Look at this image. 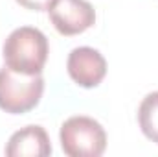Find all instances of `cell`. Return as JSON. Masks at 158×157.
Wrapping results in <instances>:
<instances>
[{
    "mask_svg": "<svg viewBox=\"0 0 158 157\" xmlns=\"http://www.w3.org/2000/svg\"><path fill=\"white\" fill-rule=\"evenodd\" d=\"M50 20L61 35H79L96 22V11L86 0H55Z\"/></svg>",
    "mask_w": 158,
    "mask_h": 157,
    "instance_id": "cell-4",
    "label": "cell"
},
{
    "mask_svg": "<svg viewBox=\"0 0 158 157\" xmlns=\"http://www.w3.org/2000/svg\"><path fill=\"white\" fill-rule=\"evenodd\" d=\"M44 92L40 74H20L9 67L0 69V109L9 115H22L39 105Z\"/></svg>",
    "mask_w": 158,
    "mask_h": 157,
    "instance_id": "cell-2",
    "label": "cell"
},
{
    "mask_svg": "<svg viewBox=\"0 0 158 157\" xmlns=\"http://www.w3.org/2000/svg\"><path fill=\"white\" fill-rule=\"evenodd\" d=\"M52 154L50 137L40 126H26L15 131L6 146L7 157H46Z\"/></svg>",
    "mask_w": 158,
    "mask_h": 157,
    "instance_id": "cell-6",
    "label": "cell"
},
{
    "mask_svg": "<svg viewBox=\"0 0 158 157\" xmlns=\"http://www.w3.org/2000/svg\"><path fill=\"white\" fill-rule=\"evenodd\" d=\"M138 124L142 133L158 144V91L149 92L138 107Z\"/></svg>",
    "mask_w": 158,
    "mask_h": 157,
    "instance_id": "cell-7",
    "label": "cell"
},
{
    "mask_svg": "<svg viewBox=\"0 0 158 157\" xmlns=\"http://www.w3.org/2000/svg\"><path fill=\"white\" fill-rule=\"evenodd\" d=\"M61 148L68 157H99L107 148V133L103 126L90 117H70L63 122Z\"/></svg>",
    "mask_w": 158,
    "mask_h": 157,
    "instance_id": "cell-3",
    "label": "cell"
},
{
    "mask_svg": "<svg viewBox=\"0 0 158 157\" xmlns=\"http://www.w3.org/2000/svg\"><path fill=\"white\" fill-rule=\"evenodd\" d=\"M48 39L31 26H20L13 30L4 41L2 56L6 67L20 74H40L48 59Z\"/></svg>",
    "mask_w": 158,
    "mask_h": 157,
    "instance_id": "cell-1",
    "label": "cell"
},
{
    "mask_svg": "<svg viewBox=\"0 0 158 157\" xmlns=\"http://www.w3.org/2000/svg\"><path fill=\"white\" fill-rule=\"evenodd\" d=\"M17 4H20L26 9L31 11H50V7L55 4V0H17Z\"/></svg>",
    "mask_w": 158,
    "mask_h": 157,
    "instance_id": "cell-8",
    "label": "cell"
},
{
    "mask_svg": "<svg viewBox=\"0 0 158 157\" xmlns=\"http://www.w3.org/2000/svg\"><path fill=\"white\" fill-rule=\"evenodd\" d=\"M66 69H68L70 78L79 87L92 89V87H98L105 78L107 61L96 48L79 46L70 52L68 61H66Z\"/></svg>",
    "mask_w": 158,
    "mask_h": 157,
    "instance_id": "cell-5",
    "label": "cell"
}]
</instances>
